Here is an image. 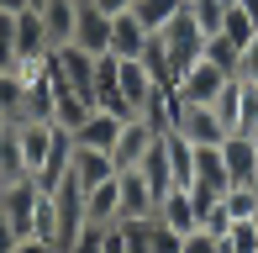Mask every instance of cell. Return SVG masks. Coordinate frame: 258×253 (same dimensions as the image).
<instances>
[{
	"label": "cell",
	"mask_w": 258,
	"mask_h": 253,
	"mask_svg": "<svg viewBox=\"0 0 258 253\" xmlns=\"http://www.w3.org/2000/svg\"><path fill=\"white\" fill-rule=\"evenodd\" d=\"M163 37V48H169V64H174V74H184L195 58H206V32L195 27V16L190 11H179V16L169 21V27L158 32Z\"/></svg>",
	"instance_id": "6da1fadb"
},
{
	"label": "cell",
	"mask_w": 258,
	"mask_h": 253,
	"mask_svg": "<svg viewBox=\"0 0 258 253\" xmlns=\"http://www.w3.org/2000/svg\"><path fill=\"white\" fill-rule=\"evenodd\" d=\"M158 143V126L148 121V116H126L121 121V132H116V143H111V164H116V174L121 169H137L148 158V148Z\"/></svg>",
	"instance_id": "7a4b0ae2"
},
{
	"label": "cell",
	"mask_w": 258,
	"mask_h": 253,
	"mask_svg": "<svg viewBox=\"0 0 258 253\" xmlns=\"http://www.w3.org/2000/svg\"><path fill=\"white\" fill-rule=\"evenodd\" d=\"M116 90H121L132 116H148V106H153V95H158V79L148 74L143 58H116Z\"/></svg>",
	"instance_id": "3957f363"
},
{
	"label": "cell",
	"mask_w": 258,
	"mask_h": 253,
	"mask_svg": "<svg viewBox=\"0 0 258 253\" xmlns=\"http://www.w3.org/2000/svg\"><path fill=\"white\" fill-rule=\"evenodd\" d=\"M37 201H42V190L32 185V179H11V185H0V216L11 222V232H16V237H32Z\"/></svg>",
	"instance_id": "277c9868"
},
{
	"label": "cell",
	"mask_w": 258,
	"mask_h": 253,
	"mask_svg": "<svg viewBox=\"0 0 258 253\" xmlns=\"http://www.w3.org/2000/svg\"><path fill=\"white\" fill-rule=\"evenodd\" d=\"M169 132H179L184 143H195V148H216L221 137H227V126L216 121V111H211V106H195V100H184Z\"/></svg>",
	"instance_id": "5b68a950"
},
{
	"label": "cell",
	"mask_w": 258,
	"mask_h": 253,
	"mask_svg": "<svg viewBox=\"0 0 258 253\" xmlns=\"http://www.w3.org/2000/svg\"><path fill=\"white\" fill-rule=\"evenodd\" d=\"M53 58H58V69H63V85L69 90H79V95H90L95 100V53H85L79 42H53Z\"/></svg>",
	"instance_id": "8992f818"
},
{
	"label": "cell",
	"mask_w": 258,
	"mask_h": 253,
	"mask_svg": "<svg viewBox=\"0 0 258 253\" xmlns=\"http://www.w3.org/2000/svg\"><path fill=\"white\" fill-rule=\"evenodd\" d=\"M85 53H95V58H105L111 53V16H105L100 6H90V0H79V21H74V37Z\"/></svg>",
	"instance_id": "52a82bcc"
},
{
	"label": "cell",
	"mask_w": 258,
	"mask_h": 253,
	"mask_svg": "<svg viewBox=\"0 0 258 253\" xmlns=\"http://www.w3.org/2000/svg\"><path fill=\"white\" fill-rule=\"evenodd\" d=\"M116 185H121V222H137V216H153L158 211V190L148 185L143 169H121Z\"/></svg>",
	"instance_id": "ba28073f"
},
{
	"label": "cell",
	"mask_w": 258,
	"mask_h": 253,
	"mask_svg": "<svg viewBox=\"0 0 258 253\" xmlns=\"http://www.w3.org/2000/svg\"><path fill=\"white\" fill-rule=\"evenodd\" d=\"M227 79H232L227 69H216L211 58H195V64L179 74V95H184V100H195V106H211V100H216V90L227 85Z\"/></svg>",
	"instance_id": "9c48e42d"
},
{
	"label": "cell",
	"mask_w": 258,
	"mask_h": 253,
	"mask_svg": "<svg viewBox=\"0 0 258 253\" xmlns=\"http://www.w3.org/2000/svg\"><path fill=\"white\" fill-rule=\"evenodd\" d=\"M158 222L163 227H174V232H195V227H201V201H195V190H184V185H174L169 195H163V201H158Z\"/></svg>",
	"instance_id": "30bf717a"
},
{
	"label": "cell",
	"mask_w": 258,
	"mask_h": 253,
	"mask_svg": "<svg viewBox=\"0 0 258 253\" xmlns=\"http://www.w3.org/2000/svg\"><path fill=\"white\" fill-rule=\"evenodd\" d=\"M48 48H53V37H48L42 11H37V6L16 11V64H21V58H42Z\"/></svg>",
	"instance_id": "8fae6325"
},
{
	"label": "cell",
	"mask_w": 258,
	"mask_h": 253,
	"mask_svg": "<svg viewBox=\"0 0 258 253\" xmlns=\"http://www.w3.org/2000/svg\"><path fill=\"white\" fill-rule=\"evenodd\" d=\"M221 164H227L232 185H248L258 174V153H253V132H227L221 137Z\"/></svg>",
	"instance_id": "7c38bea8"
},
{
	"label": "cell",
	"mask_w": 258,
	"mask_h": 253,
	"mask_svg": "<svg viewBox=\"0 0 258 253\" xmlns=\"http://www.w3.org/2000/svg\"><path fill=\"white\" fill-rule=\"evenodd\" d=\"M148 37H153V32H148L143 21L132 16V11H121V16H111V58H143Z\"/></svg>",
	"instance_id": "4fadbf2b"
},
{
	"label": "cell",
	"mask_w": 258,
	"mask_h": 253,
	"mask_svg": "<svg viewBox=\"0 0 258 253\" xmlns=\"http://www.w3.org/2000/svg\"><path fill=\"white\" fill-rule=\"evenodd\" d=\"M74 179H79V190H95V185H105V179H116L111 153H105V148H85V143H74Z\"/></svg>",
	"instance_id": "5bb4252c"
},
{
	"label": "cell",
	"mask_w": 258,
	"mask_h": 253,
	"mask_svg": "<svg viewBox=\"0 0 258 253\" xmlns=\"http://www.w3.org/2000/svg\"><path fill=\"white\" fill-rule=\"evenodd\" d=\"M85 222H95V227L121 222V185H116V179H105V185L85 190Z\"/></svg>",
	"instance_id": "9a60e30c"
},
{
	"label": "cell",
	"mask_w": 258,
	"mask_h": 253,
	"mask_svg": "<svg viewBox=\"0 0 258 253\" xmlns=\"http://www.w3.org/2000/svg\"><path fill=\"white\" fill-rule=\"evenodd\" d=\"M90 111H95V100H90V95H79V90H53V126H63L69 137L85 126Z\"/></svg>",
	"instance_id": "2e32d148"
},
{
	"label": "cell",
	"mask_w": 258,
	"mask_h": 253,
	"mask_svg": "<svg viewBox=\"0 0 258 253\" xmlns=\"http://www.w3.org/2000/svg\"><path fill=\"white\" fill-rule=\"evenodd\" d=\"M121 121L126 116H116V111H90L85 116V126H79L74 132V143H85V148H105V153H111V143H116V132H121Z\"/></svg>",
	"instance_id": "e0dca14e"
},
{
	"label": "cell",
	"mask_w": 258,
	"mask_h": 253,
	"mask_svg": "<svg viewBox=\"0 0 258 253\" xmlns=\"http://www.w3.org/2000/svg\"><path fill=\"white\" fill-rule=\"evenodd\" d=\"M11 179H32V174H27V153H21V126H16V121L0 126V185H11Z\"/></svg>",
	"instance_id": "ac0fdd59"
},
{
	"label": "cell",
	"mask_w": 258,
	"mask_h": 253,
	"mask_svg": "<svg viewBox=\"0 0 258 253\" xmlns=\"http://www.w3.org/2000/svg\"><path fill=\"white\" fill-rule=\"evenodd\" d=\"M163 153H169V174H174V185L190 190V185H195V143H184L179 132H163Z\"/></svg>",
	"instance_id": "d6986e66"
},
{
	"label": "cell",
	"mask_w": 258,
	"mask_h": 253,
	"mask_svg": "<svg viewBox=\"0 0 258 253\" xmlns=\"http://www.w3.org/2000/svg\"><path fill=\"white\" fill-rule=\"evenodd\" d=\"M42 21H48V37L53 42H69L74 37V21H79V0H42Z\"/></svg>",
	"instance_id": "ffe728a7"
},
{
	"label": "cell",
	"mask_w": 258,
	"mask_h": 253,
	"mask_svg": "<svg viewBox=\"0 0 258 253\" xmlns=\"http://www.w3.org/2000/svg\"><path fill=\"white\" fill-rule=\"evenodd\" d=\"M179 11H184V0H132V16L143 21L148 32H163Z\"/></svg>",
	"instance_id": "44dd1931"
},
{
	"label": "cell",
	"mask_w": 258,
	"mask_h": 253,
	"mask_svg": "<svg viewBox=\"0 0 258 253\" xmlns=\"http://www.w3.org/2000/svg\"><path fill=\"white\" fill-rule=\"evenodd\" d=\"M211 111H216V121L227 126V132L237 126V111H242V79H237V74H232L227 85L216 90V100H211Z\"/></svg>",
	"instance_id": "7402d4cb"
},
{
	"label": "cell",
	"mask_w": 258,
	"mask_h": 253,
	"mask_svg": "<svg viewBox=\"0 0 258 253\" xmlns=\"http://www.w3.org/2000/svg\"><path fill=\"white\" fill-rule=\"evenodd\" d=\"M21 106H27V79H21L16 69H0V111L16 121V116H21Z\"/></svg>",
	"instance_id": "603a6c76"
},
{
	"label": "cell",
	"mask_w": 258,
	"mask_h": 253,
	"mask_svg": "<svg viewBox=\"0 0 258 253\" xmlns=\"http://www.w3.org/2000/svg\"><path fill=\"white\" fill-rule=\"evenodd\" d=\"M221 37H232V42L242 48V42L258 37V27H253V16H248L242 6H227V16H221Z\"/></svg>",
	"instance_id": "cb8c5ba5"
},
{
	"label": "cell",
	"mask_w": 258,
	"mask_h": 253,
	"mask_svg": "<svg viewBox=\"0 0 258 253\" xmlns=\"http://www.w3.org/2000/svg\"><path fill=\"white\" fill-rule=\"evenodd\" d=\"M184 11L195 16V27H201L206 37H211V32H221V16H227V6H221V0H184Z\"/></svg>",
	"instance_id": "d4e9b609"
},
{
	"label": "cell",
	"mask_w": 258,
	"mask_h": 253,
	"mask_svg": "<svg viewBox=\"0 0 258 253\" xmlns=\"http://www.w3.org/2000/svg\"><path fill=\"white\" fill-rule=\"evenodd\" d=\"M237 42H232V37H221V32H211V37H206V58L211 64H216V69H227V74H232V69H237Z\"/></svg>",
	"instance_id": "484cf974"
},
{
	"label": "cell",
	"mask_w": 258,
	"mask_h": 253,
	"mask_svg": "<svg viewBox=\"0 0 258 253\" xmlns=\"http://www.w3.org/2000/svg\"><path fill=\"white\" fill-rule=\"evenodd\" d=\"M221 206L232 211V222H248V216L258 211V195H253V185H232L227 195H221Z\"/></svg>",
	"instance_id": "4316f807"
},
{
	"label": "cell",
	"mask_w": 258,
	"mask_h": 253,
	"mask_svg": "<svg viewBox=\"0 0 258 253\" xmlns=\"http://www.w3.org/2000/svg\"><path fill=\"white\" fill-rule=\"evenodd\" d=\"M32 237H48V243H58V201H53V195H42V201H37V216H32Z\"/></svg>",
	"instance_id": "83f0119b"
},
{
	"label": "cell",
	"mask_w": 258,
	"mask_h": 253,
	"mask_svg": "<svg viewBox=\"0 0 258 253\" xmlns=\"http://www.w3.org/2000/svg\"><path fill=\"white\" fill-rule=\"evenodd\" d=\"M184 237L174 232V227H163L158 216H148V253H179Z\"/></svg>",
	"instance_id": "f1b7e54d"
},
{
	"label": "cell",
	"mask_w": 258,
	"mask_h": 253,
	"mask_svg": "<svg viewBox=\"0 0 258 253\" xmlns=\"http://www.w3.org/2000/svg\"><path fill=\"white\" fill-rule=\"evenodd\" d=\"M63 253H105V227H95V222H85L74 232V243H69Z\"/></svg>",
	"instance_id": "f546056e"
},
{
	"label": "cell",
	"mask_w": 258,
	"mask_h": 253,
	"mask_svg": "<svg viewBox=\"0 0 258 253\" xmlns=\"http://www.w3.org/2000/svg\"><path fill=\"white\" fill-rule=\"evenodd\" d=\"M0 58L6 69H16V11H0Z\"/></svg>",
	"instance_id": "4dcf8cb0"
},
{
	"label": "cell",
	"mask_w": 258,
	"mask_h": 253,
	"mask_svg": "<svg viewBox=\"0 0 258 253\" xmlns=\"http://www.w3.org/2000/svg\"><path fill=\"white\" fill-rule=\"evenodd\" d=\"M232 74L242 79V85H258V37L253 42H242V53H237V69Z\"/></svg>",
	"instance_id": "1f68e13d"
},
{
	"label": "cell",
	"mask_w": 258,
	"mask_h": 253,
	"mask_svg": "<svg viewBox=\"0 0 258 253\" xmlns=\"http://www.w3.org/2000/svg\"><path fill=\"white\" fill-rule=\"evenodd\" d=\"M179 253H221V248H216V237H211L206 227H195V232H184V243H179Z\"/></svg>",
	"instance_id": "d6a6232c"
},
{
	"label": "cell",
	"mask_w": 258,
	"mask_h": 253,
	"mask_svg": "<svg viewBox=\"0 0 258 253\" xmlns=\"http://www.w3.org/2000/svg\"><path fill=\"white\" fill-rule=\"evenodd\" d=\"M105 253H132V237H126V227H121V222L105 227Z\"/></svg>",
	"instance_id": "836d02e7"
},
{
	"label": "cell",
	"mask_w": 258,
	"mask_h": 253,
	"mask_svg": "<svg viewBox=\"0 0 258 253\" xmlns=\"http://www.w3.org/2000/svg\"><path fill=\"white\" fill-rule=\"evenodd\" d=\"M11 253H63L58 243H48V237H16V248Z\"/></svg>",
	"instance_id": "e575fe53"
},
{
	"label": "cell",
	"mask_w": 258,
	"mask_h": 253,
	"mask_svg": "<svg viewBox=\"0 0 258 253\" xmlns=\"http://www.w3.org/2000/svg\"><path fill=\"white\" fill-rule=\"evenodd\" d=\"M90 6H100L105 16H121V11H132V0H90Z\"/></svg>",
	"instance_id": "d590c367"
},
{
	"label": "cell",
	"mask_w": 258,
	"mask_h": 253,
	"mask_svg": "<svg viewBox=\"0 0 258 253\" xmlns=\"http://www.w3.org/2000/svg\"><path fill=\"white\" fill-rule=\"evenodd\" d=\"M11 248H16V232H11V222L0 216V253H11Z\"/></svg>",
	"instance_id": "8d00e7d4"
},
{
	"label": "cell",
	"mask_w": 258,
	"mask_h": 253,
	"mask_svg": "<svg viewBox=\"0 0 258 253\" xmlns=\"http://www.w3.org/2000/svg\"><path fill=\"white\" fill-rule=\"evenodd\" d=\"M32 0H0V11H27Z\"/></svg>",
	"instance_id": "74e56055"
},
{
	"label": "cell",
	"mask_w": 258,
	"mask_h": 253,
	"mask_svg": "<svg viewBox=\"0 0 258 253\" xmlns=\"http://www.w3.org/2000/svg\"><path fill=\"white\" fill-rule=\"evenodd\" d=\"M237 6L248 11V16H253V27H258V0H237Z\"/></svg>",
	"instance_id": "f35d334b"
},
{
	"label": "cell",
	"mask_w": 258,
	"mask_h": 253,
	"mask_svg": "<svg viewBox=\"0 0 258 253\" xmlns=\"http://www.w3.org/2000/svg\"><path fill=\"white\" fill-rule=\"evenodd\" d=\"M248 185H253V195H258V174H253V179H248Z\"/></svg>",
	"instance_id": "ab89813d"
},
{
	"label": "cell",
	"mask_w": 258,
	"mask_h": 253,
	"mask_svg": "<svg viewBox=\"0 0 258 253\" xmlns=\"http://www.w3.org/2000/svg\"><path fill=\"white\" fill-rule=\"evenodd\" d=\"M6 121H11V116H6V111H0V126H6Z\"/></svg>",
	"instance_id": "60d3db41"
},
{
	"label": "cell",
	"mask_w": 258,
	"mask_h": 253,
	"mask_svg": "<svg viewBox=\"0 0 258 253\" xmlns=\"http://www.w3.org/2000/svg\"><path fill=\"white\" fill-rule=\"evenodd\" d=\"M253 153H258V132H253Z\"/></svg>",
	"instance_id": "b9f144b4"
},
{
	"label": "cell",
	"mask_w": 258,
	"mask_h": 253,
	"mask_svg": "<svg viewBox=\"0 0 258 253\" xmlns=\"http://www.w3.org/2000/svg\"><path fill=\"white\" fill-rule=\"evenodd\" d=\"M253 232H258V211H253Z\"/></svg>",
	"instance_id": "7bdbcfd3"
},
{
	"label": "cell",
	"mask_w": 258,
	"mask_h": 253,
	"mask_svg": "<svg viewBox=\"0 0 258 253\" xmlns=\"http://www.w3.org/2000/svg\"><path fill=\"white\" fill-rule=\"evenodd\" d=\"M221 6H237V0H221Z\"/></svg>",
	"instance_id": "ee69618b"
},
{
	"label": "cell",
	"mask_w": 258,
	"mask_h": 253,
	"mask_svg": "<svg viewBox=\"0 0 258 253\" xmlns=\"http://www.w3.org/2000/svg\"><path fill=\"white\" fill-rule=\"evenodd\" d=\"M32 6H42V0H32Z\"/></svg>",
	"instance_id": "f6af8a7d"
},
{
	"label": "cell",
	"mask_w": 258,
	"mask_h": 253,
	"mask_svg": "<svg viewBox=\"0 0 258 253\" xmlns=\"http://www.w3.org/2000/svg\"><path fill=\"white\" fill-rule=\"evenodd\" d=\"M0 69H6V58H0Z\"/></svg>",
	"instance_id": "bcb514c9"
}]
</instances>
